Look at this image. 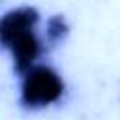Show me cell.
<instances>
[{
  "label": "cell",
  "mask_w": 120,
  "mask_h": 120,
  "mask_svg": "<svg viewBox=\"0 0 120 120\" xmlns=\"http://www.w3.org/2000/svg\"><path fill=\"white\" fill-rule=\"evenodd\" d=\"M62 92L64 82L56 75V71L47 66H38L24 73L21 101L26 107H41L60 99Z\"/></svg>",
  "instance_id": "cell-1"
},
{
  "label": "cell",
  "mask_w": 120,
  "mask_h": 120,
  "mask_svg": "<svg viewBox=\"0 0 120 120\" xmlns=\"http://www.w3.org/2000/svg\"><path fill=\"white\" fill-rule=\"evenodd\" d=\"M8 49H11V52H13L17 71L28 73L32 69V62L39 54V39L36 38L34 28H28V30L17 34L11 39V43L8 45Z\"/></svg>",
  "instance_id": "cell-2"
},
{
  "label": "cell",
  "mask_w": 120,
  "mask_h": 120,
  "mask_svg": "<svg viewBox=\"0 0 120 120\" xmlns=\"http://www.w3.org/2000/svg\"><path fill=\"white\" fill-rule=\"evenodd\" d=\"M36 22H38V11L34 8H21V9L9 11L0 22L2 43L8 47L17 34H21V32H24L28 28H34Z\"/></svg>",
  "instance_id": "cell-3"
},
{
  "label": "cell",
  "mask_w": 120,
  "mask_h": 120,
  "mask_svg": "<svg viewBox=\"0 0 120 120\" xmlns=\"http://www.w3.org/2000/svg\"><path fill=\"white\" fill-rule=\"evenodd\" d=\"M66 34H68V24H66L64 17H60V15L51 17L49 22H47V38H49V41L51 43H56Z\"/></svg>",
  "instance_id": "cell-4"
}]
</instances>
